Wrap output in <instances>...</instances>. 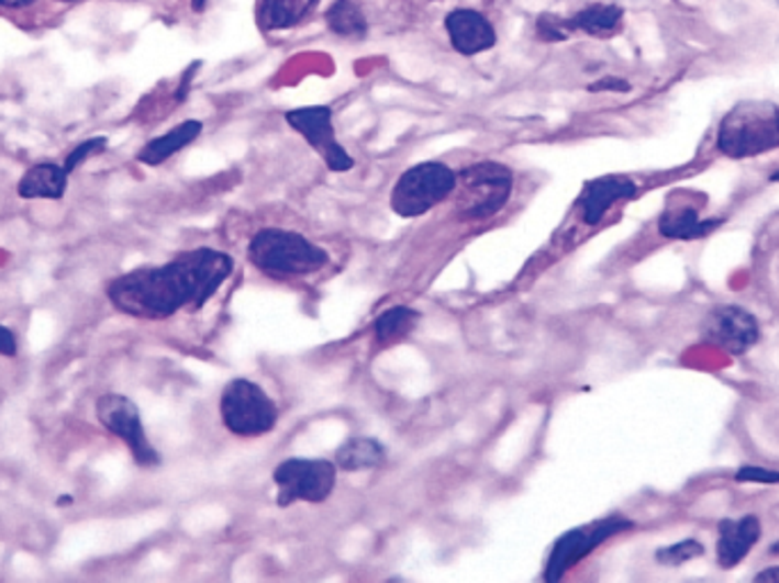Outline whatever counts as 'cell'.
Segmentation results:
<instances>
[{
    "label": "cell",
    "mask_w": 779,
    "mask_h": 583,
    "mask_svg": "<svg viewBox=\"0 0 779 583\" xmlns=\"http://www.w3.org/2000/svg\"><path fill=\"white\" fill-rule=\"evenodd\" d=\"M278 487L276 504L288 508L294 502L322 504L337 483V466L326 458H288L274 470Z\"/></svg>",
    "instance_id": "8992f818"
},
{
    "label": "cell",
    "mask_w": 779,
    "mask_h": 583,
    "mask_svg": "<svg viewBox=\"0 0 779 583\" xmlns=\"http://www.w3.org/2000/svg\"><path fill=\"white\" fill-rule=\"evenodd\" d=\"M770 180H772V182H779V171H775V173L770 176Z\"/></svg>",
    "instance_id": "836d02e7"
},
{
    "label": "cell",
    "mask_w": 779,
    "mask_h": 583,
    "mask_svg": "<svg viewBox=\"0 0 779 583\" xmlns=\"http://www.w3.org/2000/svg\"><path fill=\"white\" fill-rule=\"evenodd\" d=\"M632 85L627 80H622V78H615V76H606L593 85H588V91H593V94H598V91H630Z\"/></svg>",
    "instance_id": "4316f807"
},
{
    "label": "cell",
    "mask_w": 779,
    "mask_h": 583,
    "mask_svg": "<svg viewBox=\"0 0 779 583\" xmlns=\"http://www.w3.org/2000/svg\"><path fill=\"white\" fill-rule=\"evenodd\" d=\"M702 337L709 345L741 356L759 343L761 328L757 317L741 305H715L702 322Z\"/></svg>",
    "instance_id": "8fae6325"
},
{
    "label": "cell",
    "mask_w": 779,
    "mask_h": 583,
    "mask_svg": "<svg viewBox=\"0 0 779 583\" xmlns=\"http://www.w3.org/2000/svg\"><path fill=\"white\" fill-rule=\"evenodd\" d=\"M536 30H538V37L545 40V42H564V40H568V35L572 33L568 19L549 16V14H543V16L538 19Z\"/></svg>",
    "instance_id": "d4e9b609"
},
{
    "label": "cell",
    "mask_w": 779,
    "mask_h": 583,
    "mask_svg": "<svg viewBox=\"0 0 779 583\" xmlns=\"http://www.w3.org/2000/svg\"><path fill=\"white\" fill-rule=\"evenodd\" d=\"M220 413L224 426L240 438L265 436L274 431L278 422V408L271 396L248 379H233L224 388Z\"/></svg>",
    "instance_id": "5b68a950"
},
{
    "label": "cell",
    "mask_w": 779,
    "mask_h": 583,
    "mask_svg": "<svg viewBox=\"0 0 779 583\" xmlns=\"http://www.w3.org/2000/svg\"><path fill=\"white\" fill-rule=\"evenodd\" d=\"M458 182L465 192L463 217L481 222L500 212L511 192H513V173L502 162H475L465 167L458 173Z\"/></svg>",
    "instance_id": "ba28073f"
},
{
    "label": "cell",
    "mask_w": 779,
    "mask_h": 583,
    "mask_svg": "<svg viewBox=\"0 0 779 583\" xmlns=\"http://www.w3.org/2000/svg\"><path fill=\"white\" fill-rule=\"evenodd\" d=\"M715 146L730 160H747L779 148V105L741 101L721 121Z\"/></svg>",
    "instance_id": "7a4b0ae2"
},
{
    "label": "cell",
    "mask_w": 779,
    "mask_h": 583,
    "mask_svg": "<svg viewBox=\"0 0 779 583\" xmlns=\"http://www.w3.org/2000/svg\"><path fill=\"white\" fill-rule=\"evenodd\" d=\"M702 554H704L702 542L689 538V540H681V542H677V545L661 547L654 557H657V561H659L661 565H681V563L693 561V559H698V557H702Z\"/></svg>",
    "instance_id": "603a6c76"
},
{
    "label": "cell",
    "mask_w": 779,
    "mask_h": 583,
    "mask_svg": "<svg viewBox=\"0 0 779 583\" xmlns=\"http://www.w3.org/2000/svg\"><path fill=\"white\" fill-rule=\"evenodd\" d=\"M458 188V173L445 162H420L394 182L390 205L403 220H415L441 205Z\"/></svg>",
    "instance_id": "277c9868"
},
{
    "label": "cell",
    "mask_w": 779,
    "mask_h": 583,
    "mask_svg": "<svg viewBox=\"0 0 779 583\" xmlns=\"http://www.w3.org/2000/svg\"><path fill=\"white\" fill-rule=\"evenodd\" d=\"M16 351H19L16 335L8 326L0 324V356L12 358V356H16Z\"/></svg>",
    "instance_id": "83f0119b"
},
{
    "label": "cell",
    "mask_w": 779,
    "mask_h": 583,
    "mask_svg": "<svg viewBox=\"0 0 779 583\" xmlns=\"http://www.w3.org/2000/svg\"><path fill=\"white\" fill-rule=\"evenodd\" d=\"M288 124L305 137V142L313 146L324 158L326 167L335 173L354 169V158L335 139L333 128V110L329 105H313V108H297L286 112Z\"/></svg>",
    "instance_id": "30bf717a"
},
{
    "label": "cell",
    "mask_w": 779,
    "mask_h": 583,
    "mask_svg": "<svg viewBox=\"0 0 779 583\" xmlns=\"http://www.w3.org/2000/svg\"><path fill=\"white\" fill-rule=\"evenodd\" d=\"M103 150H108V137H91V139H85V142H80L78 146L71 148V153H69L65 165H62V167L67 169V173H74L82 162H87V160L93 158V156H101Z\"/></svg>",
    "instance_id": "cb8c5ba5"
},
{
    "label": "cell",
    "mask_w": 779,
    "mask_h": 583,
    "mask_svg": "<svg viewBox=\"0 0 779 583\" xmlns=\"http://www.w3.org/2000/svg\"><path fill=\"white\" fill-rule=\"evenodd\" d=\"M35 0H0V8H8V10H21V8H27V5H33Z\"/></svg>",
    "instance_id": "f546056e"
},
{
    "label": "cell",
    "mask_w": 779,
    "mask_h": 583,
    "mask_svg": "<svg viewBox=\"0 0 779 583\" xmlns=\"http://www.w3.org/2000/svg\"><path fill=\"white\" fill-rule=\"evenodd\" d=\"M97 417L103 428L121 442H126L135 463L142 468H153L160 463V453L148 442L142 415L133 399L123 394H103L97 402Z\"/></svg>",
    "instance_id": "9c48e42d"
},
{
    "label": "cell",
    "mask_w": 779,
    "mask_h": 583,
    "mask_svg": "<svg viewBox=\"0 0 779 583\" xmlns=\"http://www.w3.org/2000/svg\"><path fill=\"white\" fill-rule=\"evenodd\" d=\"M233 273V258L194 249L158 267H140L108 285V299L123 315L167 319L182 309L201 311Z\"/></svg>",
    "instance_id": "6da1fadb"
},
{
    "label": "cell",
    "mask_w": 779,
    "mask_h": 583,
    "mask_svg": "<svg viewBox=\"0 0 779 583\" xmlns=\"http://www.w3.org/2000/svg\"><path fill=\"white\" fill-rule=\"evenodd\" d=\"M761 538V522L757 515H745L738 519H721L719 545L715 557L723 570L736 568Z\"/></svg>",
    "instance_id": "5bb4252c"
},
{
    "label": "cell",
    "mask_w": 779,
    "mask_h": 583,
    "mask_svg": "<svg viewBox=\"0 0 779 583\" xmlns=\"http://www.w3.org/2000/svg\"><path fill=\"white\" fill-rule=\"evenodd\" d=\"M420 317L422 315L409 309V305H394V309H388L374 322V340L379 345H392L397 340H403V337L415 330Z\"/></svg>",
    "instance_id": "7402d4cb"
},
{
    "label": "cell",
    "mask_w": 779,
    "mask_h": 583,
    "mask_svg": "<svg viewBox=\"0 0 779 583\" xmlns=\"http://www.w3.org/2000/svg\"><path fill=\"white\" fill-rule=\"evenodd\" d=\"M734 479L738 483H779V472L768 468H757V466H745L736 470Z\"/></svg>",
    "instance_id": "484cf974"
},
{
    "label": "cell",
    "mask_w": 779,
    "mask_h": 583,
    "mask_svg": "<svg viewBox=\"0 0 779 583\" xmlns=\"http://www.w3.org/2000/svg\"><path fill=\"white\" fill-rule=\"evenodd\" d=\"M57 504H59V506H69V504H74V497L65 495V497H59V500H57Z\"/></svg>",
    "instance_id": "1f68e13d"
},
{
    "label": "cell",
    "mask_w": 779,
    "mask_h": 583,
    "mask_svg": "<svg viewBox=\"0 0 779 583\" xmlns=\"http://www.w3.org/2000/svg\"><path fill=\"white\" fill-rule=\"evenodd\" d=\"M190 5L194 12H203L208 8V0H190Z\"/></svg>",
    "instance_id": "4dcf8cb0"
},
{
    "label": "cell",
    "mask_w": 779,
    "mask_h": 583,
    "mask_svg": "<svg viewBox=\"0 0 779 583\" xmlns=\"http://www.w3.org/2000/svg\"><path fill=\"white\" fill-rule=\"evenodd\" d=\"M634 527V522L622 517V515H609L602 519L590 522L586 527H577L566 531L560 536L554 545L545 563V572L543 579L547 583H556L568 574L570 568H575L579 561H583L588 554H593V551L606 542L609 538L625 534Z\"/></svg>",
    "instance_id": "52a82bcc"
},
{
    "label": "cell",
    "mask_w": 779,
    "mask_h": 583,
    "mask_svg": "<svg viewBox=\"0 0 779 583\" xmlns=\"http://www.w3.org/2000/svg\"><path fill=\"white\" fill-rule=\"evenodd\" d=\"M248 260L271 279H294V276L315 273L329 262V254L308 237L283 231L263 228L248 242Z\"/></svg>",
    "instance_id": "3957f363"
},
{
    "label": "cell",
    "mask_w": 779,
    "mask_h": 583,
    "mask_svg": "<svg viewBox=\"0 0 779 583\" xmlns=\"http://www.w3.org/2000/svg\"><path fill=\"white\" fill-rule=\"evenodd\" d=\"M723 222H725L723 217L702 220L698 210L691 205L668 208L659 220V233L668 239L691 242V239H702V237L711 235L715 228L723 226Z\"/></svg>",
    "instance_id": "2e32d148"
},
{
    "label": "cell",
    "mask_w": 779,
    "mask_h": 583,
    "mask_svg": "<svg viewBox=\"0 0 779 583\" xmlns=\"http://www.w3.org/2000/svg\"><path fill=\"white\" fill-rule=\"evenodd\" d=\"M638 194V186L627 178V176H600L596 180H588L577 205L581 210V220L588 226H596L604 220V214L617 203V201H630Z\"/></svg>",
    "instance_id": "7c38bea8"
},
{
    "label": "cell",
    "mask_w": 779,
    "mask_h": 583,
    "mask_svg": "<svg viewBox=\"0 0 779 583\" xmlns=\"http://www.w3.org/2000/svg\"><path fill=\"white\" fill-rule=\"evenodd\" d=\"M203 131V124L197 119H190V121H182V124H178L176 128H171L169 133L160 135V137H155L151 139L140 153H137V160L142 165H148V167H158L163 165L165 160H169L171 156H176L178 150H182L185 146H190Z\"/></svg>",
    "instance_id": "e0dca14e"
},
{
    "label": "cell",
    "mask_w": 779,
    "mask_h": 583,
    "mask_svg": "<svg viewBox=\"0 0 779 583\" xmlns=\"http://www.w3.org/2000/svg\"><path fill=\"white\" fill-rule=\"evenodd\" d=\"M326 25L333 35L345 37V40H365L367 37V16L354 0H333L329 5L326 14Z\"/></svg>",
    "instance_id": "44dd1931"
},
{
    "label": "cell",
    "mask_w": 779,
    "mask_h": 583,
    "mask_svg": "<svg viewBox=\"0 0 779 583\" xmlns=\"http://www.w3.org/2000/svg\"><path fill=\"white\" fill-rule=\"evenodd\" d=\"M757 583L761 581H772V583H779V565L777 568H768V570H761L757 576H755Z\"/></svg>",
    "instance_id": "f1b7e54d"
},
{
    "label": "cell",
    "mask_w": 779,
    "mask_h": 583,
    "mask_svg": "<svg viewBox=\"0 0 779 583\" xmlns=\"http://www.w3.org/2000/svg\"><path fill=\"white\" fill-rule=\"evenodd\" d=\"M62 3H69V0H62Z\"/></svg>",
    "instance_id": "e575fe53"
},
{
    "label": "cell",
    "mask_w": 779,
    "mask_h": 583,
    "mask_svg": "<svg viewBox=\"0 0 779 583\" xmlns=\"http://www.w3.org/2000/svg\"><path fill=\"white\" fill-rule=\"evenodd\" d=\"M770 551H772V554H779V542H775V545H772V549H770Z\"/></svg>",
    "instance_id": "d6a6232c"
},
{
    "label": "cell",
    "mask_w": 779,
    "mask_h": 583,
    "mask_svg": "<svg viewBox=\"0 0 779 583\" xmlns=\"http://www.w3.org/2000/svg\"><path fill=\"white\" fill-rule=\"evenodd\" d=\"M320 5V0H260V27L269 30H290L299 25L310 12Z\"/></svg>",
    "instance_id": "ffe728a7"
},
{
    "label": "cell",
    "mask_w": 779,
    "mask_h": 583,
    "mask_svg": "<svg viewBox=\"0 0 779 583\" xmlns=\"http://www.w3.org/2000/svg\"><path fill=\"white\" fill-rule=\"evenodd\" d=\"M386 463V447L374 438H349L335 451V466L345 472L379 470Z\"/></svg>",
    "instance_id": "ac0fdd59"
},
{
    "label": "cell",
    "mask_w": 779,
    "mask_h": 583,
    "mask_svg": "<svg viewBox=\"0 0 779 583\" xmlns=\"http://www.w3.org/2000/svg\"><path fill=\"white\" fill-rule=\"evenodd\" d=\"M69 173L62 165L40 162L30 167L19 180V197L21 199H51L59 201L67 194Z\"/></svg>",
    "instance_id": "9a60e30c"
},
{
    "label": "cell",
    "mask_w": 779,
    "mask_h": 583,
    "mask_svg": "<svg viewBox=\"0 0 779 583\" xmlns=\"http://www.w3.org/2000/svg\"><path fill=\"white\" fill-rule=\"evenodd\" d=\"M622 16H625V12L613 3H593L579 10L575 16H570L568 23L572 33L579 30V33H586L590 37L606 40L617 33L622 25Z\"/></svg>",
    "instance_id": "d6986e66"
},
{
    "label": "cell",
    "mask_w": 779,
    "mask_h": 583,
    "mask_svg": "<svg viewBox=\"0 0 779 583\" xmlns=\"http://www.w3.org/2000/svg\"><path fill=\"white\" fill-rule=\"evenodd\" d=\"M445 27L456 53L472 57L497 44L494 25L477 10L458 8L445 16Z\"/></svg>",
    "instance_id": "4fadbf2b"
}]
</instances>
